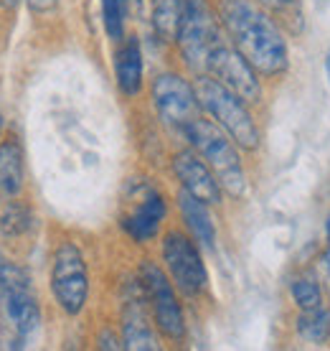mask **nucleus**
<instances>
[{
	"label": "nucleus",
	"mask_w": 330,
	"mask_h": 351,
	"mask_svg": "<svg viewBox=\"0 0 330 351\" xmlns=\"http://www.w3.org/2000/svg\"><path fill=\"white\" fill-rule=\"evenodd\" d=\"M183 0H150V18L153 28L163 41L178 38V26H181Z\"/></svg>",
	"instance_id": "obj_17"
},
{
	"label": "nucleus",
	"mask_w": 330,
	"mask_h": 351,
	"mask_svg": "<svg viewBox=\"0 0 330 351\" xmlns=\"http://www.w3.org/2000/svg\"><path fill=\"white\" fill-rule=\"evenodd\" d=\"M140 282L148 293V303L153 306V318L160 334L168 336L170 341H181L186 336V321H183V311L175 300L173 285L165 278V272L155 263L140 265Z\"/></svg>",
	"instance_id": "obj_7"
},
{
	"label": "nucleus",
	"mask_w": 330,
	"mask_h": 351,
	"mask_svg": "<svg viewBox=\"0 0 330 351\" xmlns=\"http://www.w3.org/2000/svg\"><path fill=\"white\" fill-rule=\"evenodd\" d=\"M292 298H295V303L303 311H307V308H318L320 306V288H318V282L307 280V278H300V280L292 282Z\"/></svg>",
	"instance_id": "obj_21"
},
{
	"label": "nucleus",
	"mask_w": 330,
	"mask_h": 351,
	"mask_svg": "<svg viewBox=\"0 0 330 351\" xmlns=\"http://www.w3.org/2000/svg\"><path fill=\"white\" fill-rule=\"evenodd\" d=\"M322 263H325V267L330 270V247L325 250V255H322Z\"/></svg>",
	"instance_id": "obj_25"
},
{
	"label": "nucleus",
	"mask_w": 330,
	"mask_h": 351,
	"mask_svg": "<svg viewBox=\"0 0 330 351\" xmlns=\"http://www.w3.org/2000/svg\"><path fill=\"white\" fill-rule=\"evenodd\" d=\"M0 5H3V8H16L18 0H0Z\"/></svg>",
	"instance_id": "obj_24"
},
{
	"label": "nucleus",
	"mask_w": 330,
	"mask_h": 351,
	"mask_svg": "<svg viewBox=\"0 0 330 351\" xmlns=\"http://www.w3.org/2000/svg\"><path fill=\"white\" fill-rule=\"evenodd\" d=\"M31 209L26 204L8 202V206L0 211V234L3 237H21L31 229Z\"/></svg>",
	"instance_id": "obj_19"
},
{
	"label": "nucleus",
	"mask_w": 330,
	"mask_h": 351,
	"mask_svg": "<svg viewBox=\"0 0 330 351\" xmlns=\"http://www.w3.org/2000/svg\"><path fill=\"white\" fill-rule=\"evenodd\" d=\"M153 102H155L157 114L163 117L165 125L175 130H186L193 120H199V95L196 87L178 77V74H160L153 84Z\"/></svg>",
	"instance_id": "obj_9"
},
{
	"label": "nucleus",
	"mask_w": 330,
	"mask_h": 351,
	"mask_svg": "<svg viewBox=\"0 0 330 351\" xmlns=\"http://www.w3.org/2000/svg\"><path fill=\"white\" fill-rule=\"evenodd\" d=\"M328 237H330V219H328Z\"/></svg>",
	"instance_id": "obj_29"
},
{
	"label": "nucleus",
	"mask_w": 330,
	"mask_h": 351,
	"mask_svg": "<svg viewBox=\"0 0 330 351\" xmlns=\"http://www.w3.org/2000/svg\"><path fill=\"white\" fill-rule=\"evenodd\" d=\"M3 265H5V263H3V257H0V275H3Z\"/></svg>",
	"instance_id": "obj_28"
},
{
	"label": "nucleus",
	"mask_w": 330,
	"mask_h": 351,
	"mask_svg": "<svg viewBox=\"0 0 330 351\" xmlns=\"http://www.w3.org/2000/svg\"><path fill=\"white\" fill-rule=\"evenodd\" d=\"M181 214L191 234L196 237V242H201L203 247H214L216 242V229H214V221H211L209 211H206V204L196 199L193 193H188L186 189L181 191Z\"/></svg>",
	"instance_id": "obj_16"
},
{
	"label": "nucleus",
	"mask_w": 330,
	"mask_h": 351,
	"mask_svg": "<svg viewBox=\"0 0 330 351\" xmlns=\"http://www.w3.org/2000/svg\"><path fill=\"white\" fill-rule=\"evenodd\" d=\"M206 71H211L224 87L231 89L236 97H242L244 102H259L262 89L259 82H257V69L236 49L226 46L224 41H218L214 46Z\"/></svg>",
	"instance_id": "obj_10"
},
{
	"label": "nucleus",
	"mask_w": 330,
	"mask_h": 351,
	"mask_svg": "<svg viewBox=\"0 0 330 351\" xmlns=\"http://www.w3.org/2000/svg\"><path fill=\"white\" fill-rule=\"evenodd\" d=\"M165 219L163 196L150 184H132L127 209L122 214V227L135 242H150Z\"/></svg>",
	"instance_id": "obj_11"
},
{
	"label": "nucleus",
	"mask_w": 330,
	"mask_h": 351,
	"mask_svg": "<svg viewBox=\"0 0 330 351\" xmlns=\"http://www.w3.org/2000/svg\"><path fill=\"white\" fill-rule=\"evenodd\" d=\"M145 303H148V293H145V288H142V282L138 278V282L130 288V298L125 300V313H122V334H125L122 346L125 349H157Z\"/></svg>",
	"instance_id": "obj_12"
},
{
	"label": "nucleus",
	"mask_w": 330,
	"mask_h": 351,
	"mask_svg": "<svg viewBox=\"0 0 330 351\" xmlns=\"http://www.w3.org/2000/svg\"><path fill=\"white\" fill-rule=\"evenodd\" d=\"M127 10H130V0H102V18H105V28L112 41L125 38Z\"/></svg>",
	"instance_id": "obj_20"
},
{
	"label": "nucleus",
	"mask_w": 330,
	"mask_h": 351,
	"mask_svg": "<svg viewBox=\"0 0 330 351\" xmlns=\"http://www.w3.org/2000/svg\"><path fill=\"white\" fill-rule=\"evenodd\" d=\"M28 8L34 10V13H49L59 5V0H26Z\"/></svg>",
	"instance_id": "obj_22"
},
{
	"label": "nucleus",
	"mask_w": 330,
	"mask_h": 351,
	"mask_svg": "<svg viewBox=\"0 0 330 351\" xmlns=\"http://www.w3.org/2000/svg\"><path fill=\"white\" fill-rule=\"evenodd\" d=\"M178 46L186 64L193 71H206L214 46L221 41L218 23L206 0H183L181 26H178Z\"/></svg>",
	"instance_id": "obj_5"
},
{
	"label": "nucleus",
	"mask_w": 330,
	"mask_h": 351,
	"mask_svg": "<svg viewBox=\"0 0 330 351\" xmlns=\"http://www.w3.org/2000/svg\"><path fill=\"white\" fill-rule=\"evenodd\" d=\"M262 5H267V8H275V10H287L292 8L297 0H259Z\"/></svg>",
	"instance_id": "obj_23"
},
{
	"label": "nucleus",
	"mask_w": 330,
	"mask_h": 351,
	"mask_svg": "<svg viewBox=\"0 0 330 351\" xmlns=\"http://www.w3.org/2000/svg\"><path fill=\"white\" fill-rule=\"evenodd\" d=\"M173 171L178 176V181L188 193H193L196 199L203 204H218L221 202V184L209 168V163L191 153V150H181L173 158Z\"/></svg>",
	"instance_id": "obj_13"
},
{
	"label": "nucleus",
	"mask_w": 330,
	"mask_h": 351,
	"mask_svg": "<svg viewBox=\"0 0 330 351\" xmlns=\"http://www.w3.org/2000/svg\"><path fill=\"white\" fill-rule=\"evenodd\" d=\"M163 260L170 280L175 282V288L181 290L183 295H199L201 290L206 288L209 275H206L203 260H201L196 245L186 234H181V232L165 234Z\"/></svg>",
	"instance_id": "obj_8"
},
{
	"label": "nucleus",
	"mask_w": 330,
	"mask_h": 351,
	"mask_svg": "<svg viewBox=\"0 0 330 351\" xmlns=\"http://www.w3.org/2000/svg\"><path fill=\"white\" fill-rule=\"evenodd\" d=\"M297 331L305 341L322 343L330 336V311L325 308H307L303 316L297 318Z\"/></svg>",
	"instance_id": "obj_18"
},
{
	"label": "nucleus",
	"mask_w": 330,
	"mask_h": 351,
	"mask_svg": "<svg viewBox=\"0 0 330 351\" xmlns=\"http://www.w3.org/2000/svg\"><path fill=\"white\" fill-rule=\"evenodd\" d=\"M183 135L193 143V148L199 150L201 158L209 163L221 189H226L231 196H242L246 191V176H244L242 160H239L236 148L218 125L199 117L183 130Z\"/></svg>",
	"instance_id": "obj_2"
},
{
	"label": "nucleus",
	"mask_w": 330,
	"mask_h": 351,
	"mask_svg": "<svg viewBox=\"0 0 330 351\" xmlns=\"http://www.w3.org/2000/svg\"><path fill=\"white\" fill-rule=\"evenodd\" d=\"M196 95L206 112L216 120L221 130L231 135V141L242 148L252 150L259 145V132L252 123V114L246 112L244 99L236 97L229 87H224L216 77H199L196 80Z\"/></svg>",
	"instance_id": "obj_3"
},
{
	"label": "nucleus",
	"mask_w": 330,
	"mask_h": 351,
	"mask_svg": "<svg viewBox=\"0 0 330 351\" xmlns=\"http://www.w3.org/2000/svg\"><path fill=\"white\" fill-rule=\"evenodd\" d=\"M117 84L127 97H135L142 87V53H140L138 38H127L117 51L114 59Z\"/></svg>",
	"instance_id": "obj_14"
},
{
	"label": "nucleus",
	"mask_w": 330,
	"mask_h": 351,
	"mask_svg": "<svg viewBox=\"0 0 330 351\" xmlns=\"http://www.w3.org/2000/svg\"><path fill=\"white\" fill-rule=\"evenodd\" d=\"M0 306L3 318L16 336L18 346L31 339L41 324V308L31 285V275L18 265H3L0 275Z\"/></svg>",
	"instance_id": "obj_4"
},
{
	"label": "nucleus",
	"mask_w": 330,
	"mask_h": 351,
	"mask_svg": "<svg viewBox=\"0 0 330 351\" xmlns=\"http://www.w3.org/2000/svg\"><path fill=\"white\" fill-rule=\"evenodd\" d=\"M51 290L64 313L69 316L81 313L89 295V275L87 263L74 242H61L59 250L53 252Z\"/></svg>",
	"instance_id": "obj_6"
},
{
	"label": "nucleus",
	"mask_w": 330,
	"mask_h": 351,
	"mask_svg": "<svg viewBox=\"0 0 330 351\" xmlns=\"http://www.w3.org/2000/svg\"><path fill=\"white\" fill-rule=\"evenodd\" d=\"M130 5H135V8H142V0H130Z\"/></svg>",
	"instance_id": "obj_27"
},
{
	"label": "nucleus",
	"mask_w": 330,
	"mask_h": 351,
	"mask_svg": "<svg viewBox=\"0 0 330 351\" xmlns=\"http://www.w3.org/2000/svg\"><path fill=\"white\" fill-rule=\"evenodd\" d=\"M23 189V148L16 138L0 143V193L18 196Z\"/></svg>",
	"instance_id": "obj_15"
},
{
	"label": "nucleus",
	"mask_w": 330,
	"mask_h": 351,
	"mask_svg": "<svg viewBox=\"0 0 330 351\" xmlns=\"http://www.w3.org/2000/svg\"><path fill=\"white\" fill-rule=\"evenodd\" d=\"M221 21L236 51L259 74L275 77L287 69V46L272 18L249 0H224Z\"/></svg>",
	"instance_id": "obj_1"
},
{
	"label": "nucleus",
	"mask_w": 330,
	"mask_h": 351,
	"mask_svg": "<svg viewBox=\"0 0 330 351\" xmlns=\"http://www.w3.org/2000/svg\"><path fill=\"white\" fill-rule=\"evenodd\" d=\"M325 71H328V80H330V51H328V59H325Z\"/></svg>",
	"instance_id": "obj_26"
}]
</instances>
